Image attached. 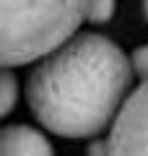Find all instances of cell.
<instances>
[{"label": "cell", "instance_id": "cell-1", "mask_svg": "<svg viewBox=\"0 0 148 156\" xmlns=\"http://www.w3.org/2000/svg\"><path fill=\"white\" fill-rule=\"evenodd\" d=\"M130 57L104 34H76L26 78V104L44 130L62 138H96L115 125L132 94Z\"/></svg>", "mask_w": 148, "mask_h": 156}, {"label": "cell", "instance_id": "cell-2", "mask_svg": "<svg viewBox=\"0 0 148 156\" xmlns=\"http://www.w3.org/2000/svg\"><path fill=\"white\" fill-rule=\"evenodd\" d=\"M88 3L91 0H3V65H29L70 42L86 21Z\"/></svg>", "mask_w": 148, "mask_h": 156}, {"label": "cell", "instance_id": "cell-3", "mask_svg": "<svg viewBox=\"0 0 148 156\" xmlns=\"http://www.w3.org/2000/svg\"><path fill=\"white\" fill-rule=\"evenodd\" d=\"M109 156H148V81L127 96L109 130Z\"/></svg>", "mask_w": 148, "mask_h": 156}, {"label": "cell", "instance_id": "cell-4", "mask_svg": "<svg viewBox=\"0 0 148 156\" xmlns=\"http://www.w3.org/2000/svg\"><path fill=\"white\" fill-rule=\"evenodd\" d=\"M0 156H55L49 140L31 125H8L0 135Z\"/></svg>", "mask_w": 148, "mask_h": 156}, {"label": "cell", "instance_id": "cell-5", "mask_svg": "<svg viewBox=\"0 0 148 156\" xmlns=\"http://www.w3.org/2000/svg\"><path fill=\"white\" fill-rule=\"evenodd\" d=\"M18 78L13 73V68H5L3 70V83H0V117H8L13 112L18 101Z\"/></svg>", "mask_w": 148, "mask_h": 156}, {"label": "cell", "instance_id": "cell-6", "mask_svg": "<svg viewBox=\"0 0 148 156\" xmlns=\"http://www.w3.org/2000/svg\"><path fill=\"white\" fill-rule=\"evenodd\" d=\"M115 11H117V0H91L88 3V13H86V21L88 23H109L115 18Z\"/></svg>", "mask_w": 148, "mask_h": 156}, {"label": "cell", "instance_id": "cell-7", "mask_svg": "<svg viewBox=\"0 0 148 156\" xmlns=\"http://www.w3.org/2000/svg\"><path fill=\"white\" fill-rule=\"evenodd\" d=\"M130 65L140 81H148V44H138L130 52Z\"/></svg>", "mask_w": 148, "mask_h": 156}, {"label": "cell", "instance_id": "cell-8", "mask_svg": "<svg viewBox=\"0 0 148 156\" xmlns=\"http://www.w3.org/2000/svg\"><path fill=\"white\" fill-rule=\"evenodd\" d=\"M88 156H109V146H107V140H101V138L91 140V146H88Z\"/></svg>", "mask_w": 148, "mask_h": 156}, {"label": "cell", "instance_id": "cell-9", "mask_svg": "<svg viewBox=\"0 0 148 156\" xmlns=\"http://www.w3.org/2000/svg\"><path fill=\"white\" fill-rule=\"evenodd\" d=\"M143 16H146V21H148V0H143Z\"/></svg>", "mask_w": 148, "mask_h": 156}]
</instances>
